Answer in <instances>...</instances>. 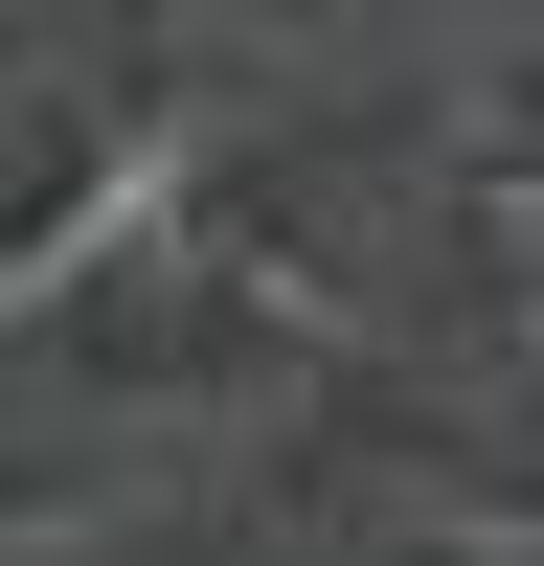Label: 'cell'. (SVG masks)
Wrapping results in <instances>:
<instances>
[{
	"label": "cell",
	"instance_id": "2",
	"mask_svg": "<svg viewBox=\"0 0 544 566\" xmlns=\"http://www.w3.org/2000/svg\"><path fill=\"white\" fill-rule=\"evenodd\" d=\"M159 205V114H136V91H91V69H45L23 91V159H0V272H69V250H114V227Z\"/></svg>",
	"mask_w": 544,
	"mask_h": 566
},
{
	"label": "cell",
	"instance_id": "3",
	"mask_svg": "<svg viewBox=\"0 0 544 566\" xmlns=\"http://www.w3.org/2000/svg\"><path fill=\"white\" fill-rule=\"evenodd\" d=\"M477 181H499V205H544V45L477 91Z\"/></svg>",
	"mask_w": 544,
	"mask_h": 566
},
{
	"label": "cell",
	"instance_id": "1",
	"mask_svg": "<svg viewBox=\"0 0 544 566\" xmlns=\"http://www.w3.org/2000/svg\"><path fill=\"white\" fill-rule=\"evenodd\" d=\"M23 340L69 363V386H250V363H295V340H317V295H295V250H272L250 205L159 181L114 250H69V272L23 295Z\"/></svg>",
	"mask_w": 544,
	"mask_h": 566
}]
</instances>
